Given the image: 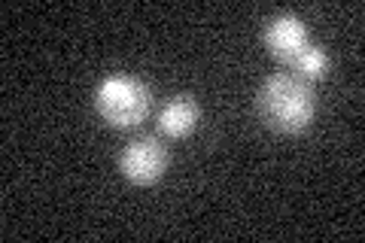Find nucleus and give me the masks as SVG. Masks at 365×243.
<instances>
[{
  "label": "nucleus",
  "mask_w": 365,
  "mask_h": 243,
  "mask_svg": "<svg viewBox=\"0 0 365 243\" xmlns=\"http://www.w3.org/2000/svg\"><path fill=\"white\" fill-rule=\"evenodd\" d=\"M256 113L274 134H304L317 115L314 86L292 73H271L256 91Z\"/></svg>",
  "instance_id": "obj_1"
},
{
  "label": "nucleus",
  "mask_w": 365,
  "mask_h": 243,
  "mask_svg": "<svg viewBox=\"0 0 365 243\" xmlns=\"http://www.w3.org/2000/svg\"><path fill=\"white\" fill-rule=\"evenodd\" d=\"M153 107V95L137 76L113 73L95 88V110L113 128H137Z\"/></svg>",
  "instance_id": "obj_2"
},
{
  "label": "nucleus",
  "mask_w": 365,
  "mask_h": 243,
  "mask_svg": "<svg viewBox=\"0 0 365 243\" xmlns=\"http://www.w3.org/2000/svg\"><path fill=\"white\" fill-rule=\"evenodd\" d=\"M119 170L122 177L134 182V186H155L168 170V149L165 143L153 134L134 137L131 143H125L119 152Z\"/></svg>",
  "instance_id": "obj_3"
},
{
  "label": "nucleus",
  "mask_w": 365,
  "mask_h": 243,
  "mask_svg": "<svg viewBox=\"0 0 365 243\" xmlns=\"http://www.w3.org/2000/svg\"><path fill=\"white\" fill-rule=\"evenodd\" d=\"M262 40H265V49L277 58L280 64L289 67L295 58H299L307 46H311V33H307V25L299 16L283 13V16H274L265 25Z\"/></svg>",
  "instance_id": "obj_4"
},
{
  "label": "nucleus",
  "mask_w": 365,
  "mask_h": 243,
  "mask_svg": "<svg viewBox=\"0 0 365 243\" xmlns=\"http://www.w3.org/2000/svg\"><path fill=\"white\" fill-rule=\"evenodd\" d=\"M198 119H201L198 100L192 95H174L158 113V128H162L165 137L180 140V137H189L198 128Z\"/></svg>",
  "instance_id": "obj_5"
},
{
  "label": "nucleus",
  "mask_w": 365,
  "mask_h": 243,
  "mask_svg": "<svg viewBox=\"0 0 365 243\" xmlns=\"http://www.w3.org/2000/svg\"><path fill=\"white\" fill-rule=\"evenodd\" d=\"M326 71H329V55H326L323 46H314V43L289 64V73L304 79V83H311V86L317 83V79H323Z\"/></svg>",
  "instance_id": "obj_6"
}]
</instances>
